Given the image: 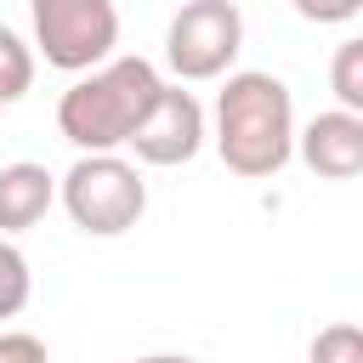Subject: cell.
I'll return each mask as SVG.
<instances>
[{
	"mask_svg": "<svg viewBox=\"0 0 363 363\" xmlns=\"http://www.w3.org/2000/svg\"><path fill=\"white\" fill-rule=\"evenodd\" d=\"M164 91L159 68L147 57H113L91 74H79L57 102V130L79 153H113L130 142V130L147 119L153 96Z\"/></svg>",
	"mask_w": 363,
	"mask_h": 363,
	"instance_id": "cell-2",
	"label": "cell"
},
{
	"mask_svg": "<svg viewBox=\"0 0 363 363\" xmlns=\"http://www.w3.org/2000/svg\"><path fill=\"white\" fill-rule=\"evenodd\" d=\"M57 204V176L45 164H6L0 170V233H28Z\"/></svg>",
	"mask_w": 363,
	"mask_h": 363,
	"instance_id": "cell-8",
	"label": "cell"
},
{
	"mask_svg": "<svg viewBox=\"0 0 363 363\" xmlns=\"http://www.w3.org/2000/svg\"><path fill=\"white\" fill-rule=\"evenodd\" d=\"M34 45L62 74H91L119 45V11L113 0H28Z\"/></svg>",
	"mask_w": 363,
	"mask_h": 363,
	"instance_id": "cell-4",
	"label": "cell"
},
{
	"mask_svg": "<svg viewBox=\"0 0 363 363\" xmlns=\"http://www.w3.org/2000/svg\"><path fill=\"white\" fill-rule=\"evenodd\" d=\"M329 85H335V96H340L346 113H363V40H340L335 45Z\"/></svg>",
	"mask_w": 363,
	"mask_h": 363,
	"instance_id": "cell-10",
	"label": "cell"
},
{
	"mask_svg": "<svg viewBox=\"0 0 363 363\" xmlns=\"http://www.w3.org/2000/svg\"><path fill=\"white\" fill-rule=\"evenodd\" d=\"M28 85H34V51L0 23V108L28 96Z\"/></svg>",
	"mask_w": 363,
	"mask_h": 363,
	"instance_id": "cell-9",
	"label": "cell"
},
{
	"mask_svg": "<svg viewBox=\"0 0 363 363\" xmlns=\"http://www.w3.org/2000/svg\"><path fill=\"white\" fill-rule=\"evenodd\" d=\"M295 153H301V164L312 176L352 182L363 170V113H346V108L318 113L306 130H295Z\"/></svg>",
	"mask_w": 363,
	"mask_h": 363,
	"instance_id": "cell-7",
	"label": "cell"
},
{
	"mask_svg": "<svg viewBox=\"0 0 363 363\" xmlns=\"http://www.w3.org/2000/svg\"><path fill=\"white\" fill-rule=\"evenodd\" d=\"M28 295H34L28 261H23V250H17V244H6V238H0V318H17V312L28 306Z\"/></svg>",
	"mask_w": 363,
	"mask_h": 363,
	"instance_id": "cell-11",
	"label": "cell"
},
{
	"mask_svg": "<svg viewBox=\"0 0 363 363\" xmlns=\"http://www.w3.org/2000/svg\"><path fill=\"white\" fill-rule=\"evenodd\" d=\"M142 164H187L199 147H204V108H199V96L193 91H182V85H164L159 96H153V108H147V119L130 130V142H125Z\"/></svg>",
	"mask_w": 363,
	"mask_h": 363,
	"instance_id": "cell-6",
	"label": "cell"
},
{
	"mask_svg": "<svg viewBox=\"0 0 363 363\" xmlns=\"http://www.w3.org/2000/svg\"><path fill=\"white\" fill-rule=\"evenodd\" d=\"M306 23H352L363 11V0H289Z\"/></svg>",
	"mask_w": 363,
	"mask_h": 363,
	"instance_id": "cell-14",
	"label": "cell"
},
{
	"mask_svg": "<svg viewBox=\"0 0 363 363\" xmlns=\"http://www.w3.org/2000/svg\"><path fill=\"white\" fill-rule=\"evenodd\" d=\"M244 51V11L233 0H187L164 28V62L176 79H221Z\"/></svg>",
	"mask_w": 363,
	"mask_h": 363,
	"instance_id": "cell-5",
	"label": "cell"
},
{
	"mask_svg": "<svg viewBox=\"0 0 363 363\" xmlns=\"http://www.w3.org/2000/svg\"><path fill=\"white\" fill-rule=\"evenodd\" d=\"M136 363H193V357H182V352H147V357H136Z\"/></svg>",
	"mask_w": 363,
	"mask_h": 363,
	"instance_id": "cell-15",
	"label": "cell"
},
{
	"mask_svg": "<svg viewBox=\"0 0 363 363\" xmlns=\"http://www.w3.org/2000/svg\"><path fill=\"white\" fill-rule=\"evenodd\" d=\"M0 363H51V352H45V340H40V335L6 329V335H0Z\"/></svg>",
	"mask_w": 363,
	"mask_h": 363,
	"instance_id": "cell-13",
	"label": "cell"
},
{
	"mask_svg": "<svg viewBox=\"0 0 363 363\" xmlns=\"http://www.w3.org/2000/svg\"><path fill=\"white\" fill-rule=\"evenodd\" d=\"M57 199L68 210V221L91 238H119L142 221L147 210V182L130 159L119 153H79L74 170L57 182Z\"/></svg>",
	"mask_w": 363,
	"mask_h": 363,
	"instance_id": "cell-3",
	"label": "cell"
},
{
	"mask_svg": "<svg viewBox=\"0 0 363 363\" xmlns=\"http://www.w3.org/2000/svg\"><path fill=\"white\" fill-rule=\"evenodd\" d=\"M216 153L244 182H267L289 164V153H295V96L278 74H261V68L227 74V85L216 96Z\"/></svg>",
	"mask_w": 363,
	"mask_h": 363,
	"instance_id": "cell-1",
	"label": "cell"
},
{
	"mask_svg": "<svg viewBox=\"0 0 363 363\" xmlns=\"http://www.w3.org/2000/svg\"><path fill=\"white\" fill-rule=\"evenodd\" d=\"M306 357H312V363H363V335H357V323H329V329H318Z\"/></svg>",
	"mask_w": 363,
	"mask_h": 363,
	"instance_id": "cell-12",
	"label": "cell"
}]
</instances>
